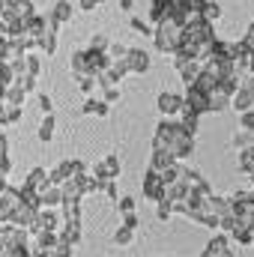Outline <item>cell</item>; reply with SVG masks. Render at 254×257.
I'll use <instances>...</instances> for the list:
<instances>
[{
  "instance_id": "cell-1",
  "label": "cell",
  "mask_w": 254,
  "mask_h": 257,
  "mask_svg": "<svg viewBox=\"0 0 254 257\" xmlns=\"http://www.w3.org/2000/svg\"><path fill=\"white\" fill-rule=\"evenodd\" d=\"M153 150H168L177 162L189 159L194 153V138L183 132L177 120H162L156 126V138H153Z\"/></svg>"
},
{
  "instance_id": "cell-2",
  "label": "cell",
  "mask_w": 254,
  "mask_h": 257,
  "mask_svg": "<svg viewBox=\"0 0 254 257\" xmlns=\"http://www.w3.org/2000/svg\"><path fill=\"white\" fill-rule=\"evenodd\" d=\"M153 42L162 54H174L183 42V24L177 18H165L153 27Z\"/></svg>"
},
{
  "instance_id": "cell-3",
  "label": "cell",
  "mask_w": 254,
  "mask_h": 257,
  "mask_svg": "<svg viewBox=\"0 0 254 257\" xmlns=\"http://www.w3.org/2000/svg\"><path fill=\"white\" fill-rule=\"evenodd\" d=\"M84 174H87L84 162L72 159V162H60V165L48 174V180H51L54 186H63V183H69V180H78V177H84Z\"/></svg>"
},
{
  "instance_id": "cell-4",
  "label": "cell",
  "mask_w": 254,
  "mask_h": 257,
  "mask_svg": "<svg viewBox=\"0 0 254 257\" xmlns=\"http://www.w3.org/2000/svg\"><path fill=\"white\" fill-rule=\"evenodd\" d=\"M57 230H60V218H57V212L39 206V209H36V218H33V224H30L27 233H57Z\"/></svg>"
},
{
  "instance_id": "cell-5",
  "label": "cell",
  "mask_w": 254,
  "mask_h": 257,
  "mask_svg": "<svg viewBox=\"0 0 254 257\" xmlns=\"http://www.w3.org/2000/svg\"><path fill=\"white\" fill-rule=\"evenodd\" d=\"M183 102H186V111L194 114V117H203V114H209V96L200 90V87H186V96H183Z\"/></svg>"
},
{
  "instance_id": "cell-6",
  "label": "cell",
  "mask_w": 254,
  "mask_h": 257,
  "mask_svg": "<svg viewBox=\"0 0 254 257\" xmlns=\"http://www.w3.org/2000/svg\"><path fill=\"white\" fill-rule=\"evenodd\" d=\"M156 105H159V114H162L165 120H177V117L183 114V108H186L183 96H177V93H162Z\"/></svg>"
},
{
  "instance_id": "cell-7",
  "label": "cell",
  "mask_w": 254,
  "mask_h": 257,
  "mask_svg": "<svg viewBox=\"0 0 254 257\" xmlns=\"http://www.w3.org/2000/svg\"><path fill=\"white\" fill-rule=\"evenodd\" d=\"M126 69L129 75H144V72H150V54L144 51V48H126Z\"/></svg>"
},
{
  "instance_id": "cell-8",
  "label": "cell",
  "mask_w": 254,
  "mask_h": 257,
  "mask_svg": "<svg viewBox=\"0 0 254 257\" xmlns=\"http://www.w3.org/2000/svg\"><path fill=\"white\" fill-rule=\"evenodd\" d=\"M144 197L150 203H159L165 197V180L156 171H147V177H144Z\"/></svg>"
},
{
  "instance_id": "cell-9",
  "label": "cell",
  "mask_w": 254,
  "mask_h": 257,
  "mask_svg": "<svg viewBox=\"0 0 254 257\" xmlns=\"http://www.w3.org/2000/svg\"><path fill=\"white\" fill-rule=\"evenodd\" d=\"M72 12H75V6H72L69 0L54 3V9H51V15H48L51 27H63V24H69V21H72Z\"/></svg>"
},
{
  "instance_id": "cell-10",
  "label": "cell",
  "mask_w": 254,
  "mask_h": 257,
  "mask_svg": "<svg viewBox=\"0 0 254 257\" xmlns=\"http://www.w3.org/2000/svg\"><path fill=\"white\" fill-rule=\"evenodd\" d=\"M60 203H63V192H60V186L48 183V186L39 192V206H45V209H57Z\"/></svg>"
},
{
  "instance_id": "cell-11",
  "label": "cell",
  "mask_w": 254,
  "mask_h": 257,
  "mask_svg": "<svg viewBox=\"0 0 254 257\" xmlns=\"http://www.w3.org/2000/svg\"><path fill=\"white\" fill-rule=\"evenodd\" d=\"M36 48H39V51H42L45 57H51V54L57 51V27H51V21H48V27L42 30V36H39Z\"/></svg>"
},
{
  "instance_id": "cell-12",
  "label": "cell",
  "mask_w": 254,
  "mask_h": 257,
  "mask_svg": "<svg viewBox=\"0 0 254 257\" xmlns=\"http://www.w3.org/2000/svg\"><path fill=\"white\" fill-rule=\"evenodd\" d=\"M174 66H177V72L183 75V84H186V87H191V84L197 81V75H200V69H203L200 60H183V63H174Z\"/></svg>"
},
{
  "instance_id": "cell-13",
  "label": "cell",
  "mask_w": 254,
  "mask_h": 257,
  "mask_svg": "<svg viewBox=\"0 0 254 257\" xmlns=\"http://www.w3.org/2000/svg\"><path fill=\"white\" fill-rule=\"evenodd\" d=\"M33 15H36V9H33L30 0H15V3H12V21H18L21 27H24Z\"/></svg>"
},
{
  "instance_id": "cell-14",
  "label": "cell",
  "mask_w": 254,
  "mask_h": 257,
  "mask_svg": "<svg viewBox=\"0 0 254 257\" xmlns=\"http://www.w3.org/2000/svg\"><path fill=\"white\" fill-rule=\"evenodd\" d=\"M171 12H174L171 0H153V3H150V21H153V27H156L159 21L171 18Z\"/></svg>"
},
{
  "instance_id": "cell-15",
  "label": "cell",
  "mask_w": 254,
  "mask_h": 257,
  "mask_svg": "<svg viewBox=\"0 0 254 257\" xmlns=\"http://www.w3.org/2000/svg\"><path fill=\"white\" fill-rule=\"evenodd\" d=\"M21 114H24V108L9 105L6 99H0V126H12V123H18V120H21Z\"/></svg>"
},
{
  "instance_id": "cell-16",
  "label": "cell",
  "mask_w": 254,
  "mask_h": 257,
  "mask_svg": "<svg viewBox=\"0 0 254 257\" xmlns=\"http://www.w3.org/2000/svg\"><path fill=\"white\" fill-rule=\"evenodd\" d=\"M206 96H209V111H227V108H230V93H224L218 84H215V90H209Z\"/></svg>"
},
{
  "instance_id": "cell-17",
  "label": "cell",
  "mask_w": 254,
  "mask_h": 257,
  "mask_svg": "<svg viewBox=\"0 0 254 257\" xmlns=\"http://www.w3.org/2000/svg\"><path fill=\"white\" fill-rule=\"evenodd\" d=\"M177 159L168 153V150H153V159H150V171H156V174H162V171H168L171 165H174Z\"/></svg>"
},
{
  "instance_id": "cell-18",
  "label": "cell",
  "mask_w": 254,
  "mask_h": 257,
  "mask_svg": "<svg viewBox=\"0 0 254 257\" xmlns=\"http://www.w3.org/2000/svg\"><path fill=\"white\" fill-rule=\"evenodd\" d=\"M81 114H96V117H108V114H111V105H108V102H102V99H93V96H87V102L81 105Z\"/></svg>"
},
{
  "instance_id": "cell-19",
  "label": "cell",
  "mask_w": 254,
  "mask_h": 257,
  "mask_svg": "<svg viewBox=\"0 0 254 257\" xmlns=\"http://www.w3.org/2000/svg\"><path fill=\"white\" fill-rule=\"evenodd\" d=\"M69 69H72L78 78H81V75H93V72H90V60H87V51H75V54H72V63H69ZM93 78H96V75H93Z\"/></svg>"
},
{
  "instance_id": "cell-20",
  "label": "cell",
  "mask_w": 254,
  "mask_h": 257,
  "mask_svg": "<svg viewBox=\"0 0 254 257\" xmlns=\"http://www.w3.org/2000/svg\"><path fill=\"white\" fill-rule=\"evenodd\" d=\"M99 165H102V171H105V177H108V180H117V177H120V168H123V165H120V159H117L114 153H108Z\"/></svg>"
},
{
  "instance_id": "cell-21",
  "label": "cell",
  "mask_w": 254,
  "mask_h": 257,
  "mask_svg": "<svg viewBox=\"0 0 254 257\" xmlns=\"http://www.w3.org/2000/svg\"><path fill=\"white\" fill-rule=\"evenodd\" d=\"M36 135H39L42 144H48V141L54 138V114H45V117H42V123H39V132H36Z\"/></svg>"
},
{
  "instance_id": "cell-22",
  "label": "cell",
  "mask_w": 254,
  "mask_h": 257,
  "mask_svg": "<svg viewBox=\"0 0 254 257\" xmlns=\"http://www.w3.org/2000/svg\"><path fill=\"white\" fill-rule=\"evenodd\" d=\"M251 141H254V132H248V128H239V132L233 135V141H230V144L242 153V150H248V147H251Z\"/></svg>"
},
{
  "instance_id": "cell-23",
  "label": "cell",
  "mask_w": 254,
  "mask_h": 257,
  "mask_svg": "<svg viewBox=\"0 0 254 257\" xmlns=\"http://www.w3.org/2000/svg\"><path fill=\"white\" fill-rule=\"evenodd\" d=\"M200 15H203V21H209V24H212V21H218V18H221V6H218L215 0H206V3H203V9H200Z\"/></svg>"
},
{
  "instance_id": "cell-24",
  "label": "cell",
  "mask_w": 254,
  "mask_h": 257,
  "mask_svg": "<svg viewBox=\"0 0 254 257\" xmlns=\"http://www.w3.org/2000/svg\"><path fill=\"white\" fill-rule=\"evenodd\" d=\"M132 239H135V227H129V224H123V227H117V233H114V242H117L120 248H126V245H132Z\"/></svg>"
},
{
  "instance_id": "cell-25",
  "label": "cell",
  "mask_w": 254,
  "mask_h": 257,
  "mask_svg": "<svg viewBox=\"0 0 254 257\" xmlns=\"http://www.w3.org/2000/svg\"><path fill=\"white\" fill-rule=\"evenodd\" d=\"M99 87H102V93H105L102 102H108V105H117V102H120V87H117V84H99Z\"/></svg>"
},
{
  "instance_id": "cell-26",
  "label": "cell",
  "mask_w": 254,
  "mask_h": 257,
  "mask_svg": "<svg viewBox=\"0 0 254 257\" xmlns=\"http://www.w3.org/2000/svg\"><path fill=\"white\" fill-rule=\"evenodd\" d=\"M51 254H54V257H72V254H75V245H69V242H63V239L57 236V242H54Z\"/></svg>"
},
{
  "instance_id": "cell-27",
  "label": "cell",
  "mask_w": 254,
  "mask_h": 257,
  "mask_svg": "<svg viewBox=\"0 0 254 257\" xmlns=\"http://www.w3.org/2000/svg\"><path fill=\"white\" fill-rule=\"evenodd\" d=\"M156 215H159V221H168V218L174 215V206H171V200H165V197H162V200L156 203Z\"/></svg>"
},
{
  "instance_id": "cell-28",
  "label": "cell",
  "mask_w": 254,
  "mask_h": 257,
  "mask_svg": "<svg viewBox=\"0 0 254 257\" xmlns=\"http://www.w3.org/2000/svg\"><path fill=\"white\" fill-rule=\"evenodd\" d=\"M239 168H242L245 174H254V153L251 150H242V153H239Z\"/></svg>"
},
{
  "instance_id": "cell-29",
  "label": "cell",
  "mask_w": 254,
  "mask_h": 257,
  "mask_svg": "<svg viewBox=\"0 0 254 257\" xmlns=\"http://www.w3.org/2000/svg\"><path fill=\"white\" fill-rule=\"evenodd\" d=\"M78 81H81V93H84V96H93V90H96V87H99V84H96V78H93V75H81V78H78Z\"/></svg>"
},
{
  "instance_id": "cell-30",
  "label": "cell",
  "mask_w": 254,
  "mask_h": 257,
  "mask_svg": "<svg viewBox=\"0 0 254 257\" xmlns=\"http://www.w3.org/2000/svg\"><path fill=\"white\" fill-rule=\"evenodd\" d=\"M108 45H111V39H108L105 33H96V36H93V42H90V48H93V51H108Z\"/></svg>"
},
{
  "instance_id": "cell-31",
  "label": "cell",
  "mask_w": 254,
  "mask_h": 257,
  "mask_svg": "<svg viewBox=\"0 0 254 257\" xmlns=\"http://www.w3.org/2000/svg\"><path fill=\"white\" fill-rule=\"evenodd\" d=\"M239 128L254 132V108H248V111H242V114H239Z\"/></svg>"
},
{
  "instance_id": "cell-32",
  "label": "cell",
  "mask_w": 254,
  "mask_h": 257,
  "mask_svg": "<svg viewBox=\"0 0 254 257\" xmlns=\"http://www.w3.org/2000/svg\"><path fill=\"white\" fill-rule=\"evenodd\" d=\"M39 111H42V117H45V114H54V102H51V96L39 93Z\"/></svg>"
},
{
  "instance_id": "cell-33",
  "label": "cell",
  "mask_w": 254,
  "mask_h": 257,
  "mask_svg": "<svg viewBox=\"0 0 254 257\" xmlns=\"http://www.w3.org/2000/svg\"><path fill=\"white\" fill-rule=\"evenodd\" d=\"M132 30H138V33H144V36H153L150 24H147V21H141V18H132Z\"/></svg>"
},
{
  "instance_id": "cell-34",
  "label": "cell",
  "mask_w": 254,
  "mask_h": 257,
  "mask_svg": "<svg viewBox=\"0 0 254 257\" xmlns=\"http://www.w3.org/2000/svg\"><path fill=\"white\" fill-rule=\"evenodd\" d=\"M117 206H120V212H123V215L135 212V197H120V203H117Z\"/></svg>"
},
{
  "instance_id": "cell-35",
  "label": "cell",
  "mask_w": 254,
  "mask_h": 257,
  "mask_svg": "<svg viewBox=\"0 0 254 257\" xmlns=\"http://www.w3.org/2000/svg\"><path fill=\"white\" fill-rule=\"evenodd\" d=\"M242 42L248 45V51H254V24H251V27H248V33L242 36Z\"/></svg>"
},
{
  "instance_id": "cell-36",
  "label": "cell",
  "mask_w": 254,
  "mask_h": 257,
  "mask_svg": "<svg viewBox=\"0 0 254 257\" xmlns=\"http://www.w3.org/2000/svg\"><path fill=\"white\" fill-rule=\"evenodd\" d=\"M78 6H81L84 12H93V9H99V6H96L93 0H78Z\"/></svg>"
},
{
  "instance_id": "cell-37",
  "label": "cell",
  "mask_w": 254,
  "mask_h": 257,
  "mask_svg": "<svg viewBox=\"0 0 254 257\" xmlns=\"http://www.w3.org/2000/svg\"><path fill=\"white\" fill-rule=\"evenodd\" d=\"M245 72H248V75H254V51L248 54V60H245Z\"/></svg>"
},
{
  "instance_id": "cell-38",
  "label": "cell",
  "mask_w": 254,
  "mask_h": 257,
  "mask_svg": "<svg viewBox=\"0 0 254 257\" xmlns=\"http://www.w3.org/2000/svg\"><path fill=\"white\" fill-rule=\"evenodd\" d=\"M30 257H54L51 251H30Z\"/></svg>"
},
{
  "instance_id": "cell-39",
  "label": "cell",
  "mask_w": 254,
  "mask_h": 257,
  "mask_svg": "<svg viewBox=\"0 0 254 257\" xmlns=\"http://www.w3.org/2000/svg\"><path fill=\"white\" fill-rule=\"evenodd\" d=\"M120 6H123V9H132V6H135V0H120Z\"/></svg>"
},
{
  "instance_id": "cell-40",
  "label": "cell",
  "mask_w": 254,
  "mask_h": 257,
  "mask_svg": "<svg viewBox=\"0 0 254 257\" xmlns=\"http://www.w3.org/2000/svg\"><path fill=\"white\" fill-rule=\"evenodd\" d=\"M93 3H96V6H102V3H108V0H93Z\"/></svg>"
},
{
  "instance_id": "cell-41",
  "label": "cell",
  "mask_w": 254,
  "mask_h": 257,
  "mask_svg": "<svg viewBox=\"0 0 254 257\" xmlns=\"http://www.w3.org/2000/svg\"><path fill=\"white\" fill-rule=\"evenodd\" d=\"M3 90H6V87H0V99H3Z\"/></svg>"
},
{
  "instance_id": "cell-42",
  "label": "cell",
  "mask_w": 254,
  "mask_h": 257,
  "mask_svg": "<svg viewBox=\"0 0 254 257\" xmlns=\"http://www.w3.org/2000/svg\"><path fill=\"white\" fill-rule=\"evenodd\" d=\"M248 150H251V153H254V141H251V147H248Z\"/></svg>"
},
{
  "instance_id": "cell-43",
  "label": "cell",
  "mask_w": 254,
  "mask_h": 257,
  "mask_svg": "<svg viewBox=\"0 0 254 257\" xmlns=\"http://www.w3.org/2000/svg\"><path fill=\"white\" fill-rule=\"evenodd\" d=\"M248 177H251V183H254V174H248Z\"/></svg>"
}]
</instances>
